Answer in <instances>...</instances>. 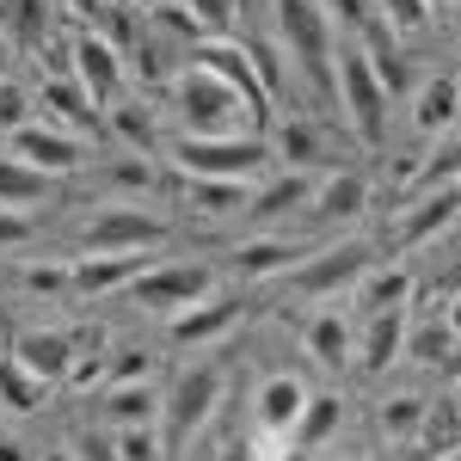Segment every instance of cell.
Returning <instances> with one entry per match:
<instances>
[{
  "mask_svg": "<svg viewBox=\"0 0 461 461\" xmlns=\"http://www.w3.org/2000/svg\"><path fill=\"white\" fill-rule=\"evenodd\" d=\"M173 117L185 123V136H258L265 130L240 105V93L228 80H215L203 62H185L173 74Z\"/></svg>",
  "mask_w": 461,
  "mask_h": 461,
  "instance_id": "6da1fadb",
  "label": "cell"
},
{
  "mask_svg": "<svg viewBox=\"0 0 461 461\" xmlns=\"http://www.w3.org/2000/svg\"><path fill=\"white\" fill-rule=\"evenodd\" d=\"M277 37H284L289 68H302V80L320 99H332V62H339V37L320 0H277Z\"/></svg>",
  "mask_w": 461,
  "mask_h": 461,
  "instance_id": "7a4b0ae2",
  "label": "cell"
},
{
  "mask_svg": "<svg viewBox=\"0 0 461 461\" xmlns=\"http://www.w3.org/2000/svg\"><path fill=\"white\" fill-rule=\"evenodd\" d=\"M332 99H339V111H345V123H351V136L363 148L388 142V86L375 80L369 56L357 43L339 50V62H332Z\"/></svg>",
  "mask_w": 461,
  "mask_h": 461,
  "instance_id": "3957f363",
  "label": "cell"
},
{
  "mask_svg": "<svg viewBox=\"0 0 461 461\" xmlns=\"http://www.w3.org/2000/svg\"><path fill=\"white\" fill-rule=\"evenodd\" d=\"M173 167L185 178H221V185H247L252 173L271 167V148L258 136H178Z\"/></svg>",
  "mask_w": 461,
  "mask_h": 461,
  "instance_id": "277c9868",
  "label": "cell"
},
{
  "mask_svg": "<svg viewBox=\"0 0 461 461\" xmlns=\"http://www.w3.org/2000/svg\"><path fill=\"white\" fill-rule=\"evenodd\" d=\"M215 406H221V369L215 363H197L191 375H178V388L160 400V449L167 456H191V443H197V430L215 419Z\"/></svg>",
  "mask_w": 461,
  "mask_h": 461,
  "instance_id": "5b68a950",
  "label": "cell"
},
{
  "mask_svg": "<svg viewBox=\"0 0 461 461\" xmlns=\"http://www.w3.org/2000/svg\"><path fill=\"white\" fill-rule=\"evenodd\" d=\"M130 289H136V302L148 314H185L203 295H215V271L210 265H148Z\"/></svg>",
  "mask_w": 461,
  "mask_h": 461,
  "instance_id": "8992f818",
  "label": "cell"
},
{
  "mask_svg": "<svg viewBox=\"0 0 461 461\" xmlns=\"http://www.w3.org/2000/svg\"><path fill=\"white\" fill-rule=\"evenodd\" d=\"M191 62H203L215 80H228V86L240 93V105H247L258 123H265V117L277 111V105H271V93L258 86V68H252L247 43H234V37H210V43H197V50H191Z\"/></svg>",
  "mask_w": 461,
  "mask_h": 461,
  "instance_id": "52a82bcc",
  "label": "cell"
},
{
  "mask_svg": "<svg viewBox=\"0 0 461 461\" xmlns=\"http://www.w3.org/2000/svg\"><path fill=\"white\" fill-rule=\"evenodd\" d=\"M369 271V247L363 240H339V247H320L314 258L295 265V295H339Z\"/></svg>",
  "mask_w": 461,
  "mask_h": 461,
  "instance_id": "ba28073f",
  "label": "cell"
},
{
  "mask_svg": "<svg viewBox=\"0 0 461 461\" xmlns=\"http://www.w3.org/2000/svg\"><path fill=\"white\" fill-rule=\"evenodd\" d=\"M167 240V221L148 210H99L86 221V252H148Z\"/></svg>",
  "mask_w": 461,
  "mask_h": 461,
  "instance_id": "9c48e42d",
  "label": "cell"
},
{
  "mask_svg": "<svg viewBox=\"0 0 461 461\" xmlns=\"http://www.w3.org/2000/svg\"><path fill=\"white\" fill-rule=\"evenodd\" d=\"M6 154L25 160L32 173L56 178V173H74V167H80V136H74V130H56V123H19Z\"/></svg>",
  "mask_w": 461,
  "mask_h": 461,
  "instance_id": "30bf717a",
  "label": "cell"
},
{
  "mask_svg": "<svg viewBox=\"0 0 461 461\" xmlns=\"http://www.w3.org/2000/svg\"><path fill=\"white\" fill-rule=\"evenodd\" d=\"M74 80H80V93L93 99V105H111L117 99V86H123V56H117V43L111 37H99V32H80L74 37Z\"/></svg>",
  "mask_w": 461,
  "mask_h": 461,
  "instance_id": "8fae6325",
  "label": "cell"
},
{
  "mask_svg": "<svg viewBox=\"0 0 461 461\" xmlns=\"http://www.w3.org/2000/svg\"><path fill=\"white\" fill-rule=\"evenodd\" d=\"M142 271H148V252H86L68 265V284L80 295H105L117 284H136Z\"/></svg>",
  "mask_w": 461,
  "mask_h": 461,
  "instance_id": "7c38bea8",
  "label": "cell"
},
{
  "mask_svg": "<svg viewBox=\"0 0 461 461\" xmlns=\"http://www.w3.org/2000/svg\"><path fill=\"white\" fill-rule=\"evenodd\" d=\"M13 357H19L37 382L50 388L56 375H68V369H74V339H68V332H50V326H32V332L13 339Z\"/></svg>",
  "mask_w": 461,
  "mask_h": 461,
  "instance_id": "4fadbf2b",
  "label": "cell"
},
{
  "mask_svg": "<svg viewBox=\"0 0 461 461\" xmlns=\"http://www.w3.org/2000/svg\"><path fill=\"white\" fill-rule=\"evenodd\" d=\"M302 406H308V388L295 382V375H271L258 400H252V412H258V430L265 437H289L295 443V419H302Z\"/></svg>",
  "mask_w": 461,
  "mask_h": 461,
  "instance_id": "5bb4252c",
  "label": "cell"
},
{
  "mask_svg": "<svg viewBox=\"0 0 461 461\" xmlns=\"http://www.w3.org/2000/svg\"><path fill=\"white\" fill-rule=\"evenodd\" d=\"M456 210H461V185H437L430 197H419V203L406 210V221L393 228V240H400V247H425L430 234L449 228V215H456Z\"/></svg>",
  "mask_w": 461,
  "mask_h": 461,
  "instance_id": "9a60e30c",
  "label": "cell"
},
{
  "mask_svg": "<svg viewBox=\"0 0 461 461\" xmlns=\"http://www.w3.org/2000/svg\"><path fill=\"white\" fill-rule=\"evenodd\" d=\"M234 320H240V295H203L197 308L173 314V339L178 345H203V339H215V332H228Z\"/></svg>",
  "mask_w": 461,
  "mask_h": 461,
  "instance_id": "2e32d148",
  "label": "cell"
},
{
  "mask_svg": "<svg viewBox=\"0 0 461 461\" xmlns=\"http://www.w3.org/2000/svg\"><path fill=\"white\" fill-rule=\"evenodd\" d=\"M363 197H369V185H363L357 173H332V178H320V185H314L308 215H314V221H345V215L363 210Z\"/></svg>",
  "mask_w": 461,
  "mask_h": 461,
  "instance_id": "e0dca14e",
  "label": "cell"
},
{
  "mask_svg": "<svg viewBox=\"0 0 461 461\" xmlns=\"http://www.w3.org/2000/svg\"><path fill=\"white\" fill-rule=\"evenodd\" d=\"M363 326H369V332H363V363H357V369H363V375H382L393 357L406 351V314H369Z\"/></svg>",
  "mask_w": 461,
  "mask_h": 461,
  "instance_id": "ac0fdd59",
  "label": "cell"
},
{
  "mask_svg": "<svg viewBox=\"0 0 461 461\" xmlns=\"http://www.w3.org/2000/svg\"><path fill=\"white\" fill-rule=\"evenodd\" d=\"M456 74H437L419 86V105H412V123H419V136H443L449 123H456Z\"/></svg>",
  "mask_w": 461,
  "mask_h": 461,
  "instance_id": "d6986e66",
  "label": "cell"
},
{
  "mask_svg": "<svg viewBox=\"0 0 461 461\" xmlns=\"http://www.w3.org/2000/svg\"><path fill=\"white\" fill-rule=\"evenodd\" d=\"M406 302H412V277L406 271H375V277H363V289H357V314H406Z\"/></svg>",
  "mask_w": 461,
  "mask_h": 461,
  "instance_id": "ffe728a7",
  "label": "cell"
},
{
  "mask_svg": "<svg viewBox=\"0 0 461 461\" xmlns=\"http://www.w3.org/2000/svg\"><path fill=\"white\" fill-rule=\"evenodd\" d=\"M50 197V178L32 173L25 160H13V154H0V210H37Z\"/></svg>",
  "mask_w": 461,
  "mask_h": 461,
  "instance_id": "44dd1931",
  "label": "cell"
},
{
  "mask_svg": "<svg viewBox=\"0 0 461 461\" xmlns=\"http://www.w3.org/2000/svg\"><path fill=\"white\" fill-rule=\"evenodd\" d=\"M308 197H314V178L308 173H284L277 185H265L247 210L258 215V221H277V215H289V210H308Z\"/></svg>",
  "mask_w": 461,
  "mask_h": 461,
  "instance_id": "7402d4cb",
  "label": "cell"
},
{
  "mask_svg": "<svg viewBox=\"0 0 461 461\" xmlns=\"http://www.w3.org/2000/svg\"><path fill=\"white\" fill-rule=\"evenodd\" d=\"M308 351L326 369H345L351 363V320L345 314H314L308 320Z\"/></svg>",
  "mask_w": 461,
  "mask_h": 461,
  "instance_id": "603a6c76",
  "label": "cell"
},
{
  "mask_svg": "<svg viewBox=\"0 0 461 461\" xmlns=\"http://www.w3.org/2000/svg\"><path fill=\"white\" fill-rule=\"evenodd\" d=\"M111 419L117 430H142V425H160V393L148 388V382H123V388H111Z\"/></svg>",
  "mask_w": 461,
  "mask_h": 461,
  "instance_id": "cb8c5ba5",
  "label": "cell"
},
{
  "mask_svg": "<svg viewBox=\"0 0 461 461\" xmlns=\"http://www.w3.org/2000/svg\"><path fill=\"white\" fill-rule=\"evenodd\" d=\"M37 400H43V382L6 351L0 357V412H37Z\"/></svg>",
  "mask_w": 461,
  "mask_h": 461,
  "instance_id": "d4e9b609",
  "label": "cell"
},
{
  "mask_svg": "<svg viewBox=\"0 0 461 461\" xmlns=\"http://www.w3.org/2000/svg\"><path fill=\"white\" fill-rule=\"evenodd\" d=\"M234 265H240V277H271V271H295L302 265V247H289V240H247V247L234 252Z\"/></svg>",
  "mask_w": 461,
  "mask_h": 461,
  "instance_id": "484cf974",
  "label": "cell"
},
{
  "mask_svg": "<svg viewBox=\"0 0 461 461\" xmlns=\"http://www.w3.org/2000/svg\"><path fill=\"white\" fill-rule=\"evenodd\" d=\"M339 419H345V406H339L332 393H308V406H302V419H295V449L326 443V437L339 430Z\"/></svg>",
  "mask_w": 461,
  "mask_h": 461,
  "instance_id": "4316f807",
  "label": "cell"
},
{
  "mask_svg": "<svg viewBox=\"0 0 461 461\" xmlns=\"http://www.w3.org/2000/svg\"><path fill=\"white\" fill-rule=\"evenodd\" d=\"M43 111H50V123L62 130V123H86V111H99V105L80 93V80H74V74H56V80L43 86Z\"/></svg>",
  "mask_w": 461,
  "mask_h": 461,
  "instance_id": "83f0119b",
  "label": "cell"
},
{
  "mask_svg": "<svg viewBox=\"0 0 461 461\" xmlns=\"http://www.w3.org/2000/svg\"><path fill=\"white\" fill-rule=\"evenodd\" d=\"M185 203L203 215H228V210H247V185H221V178H185Z\"/></svg>",
  "mask_w": 461,
  "mask_h": 461,
  "instance_id": "f1b7e54d",
  "label": "cell"
},
{
  "mask_svg": "<svg viewBox=\"0 0 461 461\" xmlns=\"http://www.w3.org/2000/svg\"><path fill=\"white\" fill-rule=\"evenodd\" d=\"M419 430H425V400H419V393H393V400H382V437L412 443Z\"/></svg>",
  "mask_w": 461,
  "mask_h": 461,
  "instance_id": "f546056e",
  "label": "cell"
},
{
  "mask_svg": "<svg viewBox=\"0 0 461 461\" xmlns=\"http://www.w3.org/2000/svg\"><path fill=\"white\" fill-rule=\"evenodd\" d=\"M277 154H284L295 173H308V167H314V154H320L314 123H308V117H289V123H284V136H277Z\"/></svg>",
  "mask_w": 461,
  "mask_h": 461,
  "instance_id": "4dcf8cb0",
  "label": "cell"
},
{
  "mask_svg": "<svg viewBox=\"0 0 461 461\" xmlns=\"http://www.w3.org/2000/svg\"><path fill=\"white\" fill-rule=\"evenodd\" d=\"M406 351L419 357V363H449V357H456V332H449L443 320H430V326H419V332L406 339Z\"/></svg>",
  "mask_w": 461,
  "mask_h": 461,
  "instance_id": "1f68e13d",
  "label": "cell"
},
{
  "mask_svg": "<svg viewBox=\"0 0 461 461\" xmlns=\"http://www.w3.org/2000/svg\"><path fill=\"white\" fill-rule=\"evenodd\" d=\"M178 6L197 19L203 43H210V37H221V32H228V19H234V0H178Z\"/></svg>",
  "mask_w": 461,
  "mask_h": 461,
  "instance_id": "d6a6232c",
  "label": "cell"
},
{
  "mask_svg": "<svg viewBox=\"0 0 461 461\" xmlns=\"http://www.w3.org/2000/svg\"><path fill=\"white\" fill-rule=\"evenodd\" d=\"M111 123H117V136H123V142H136L142 154H154V117H148L142 105H117Z\"/></svg>",
  "mask_w": 461,
  "mask_h": 461,
  "instance_id": "836d02e7",
  "label": "cell"
},
{
  "mask_svg": "<svg viewBox=\"0 0 461 461\" xmlns=\"http://www.w3.org/2000/svg\"><path fill=\"white\" fill-rule=\"evenodd\" d=\"M117 456H123V461H160L167 449H160L154 425H142V430H117Z\"/></svg>",
  "mask_w": 461,
  "mask_h": 461,
  "instance_id": "e575fe53",
  "label": "cell"
},
{
  "mask_svg": "<svg viewBox=\"0 0 461 461\" xmlns=\"http://www.w3.org/2000/svg\"><path fill=\"white\" fill-rule=\"evenodd\" d=\"M320 6H326V19H332V25H345V32H369V25H375L369 0H320Z\"/></svg>",
  "mask_w": 461,
  "mask_h": 461,
  "instance_id": "d590c367",
  "label": "cell"
},
{
  "mask_svg": "<svg viewBox=\"0 0 461 461\" xmlns=\"http://www.w3.org/2000/svg\"><path fill=\"white\" fill-rule=\"evenodd\" d=\"M111 178H117L123 191H154V178H160V173H154L148 154H130V160H117V173H111Z\"/></svg>",
  "mask_w": 461,
  "mask_h": 461,
  "instance_id": "8d00e7d4",
  "label": "cell"
},
{
  "mask_svg": "<svg viewBox=\"0 0 461 461\" xmlns=\"http://www.w3.org/2000/svg\"><path fill=\"white\" fill-rule=\"evenodd\" d=\"M74 461H123V456H117V437H105V430H80Z\"/></svg>",
  "mask_w": 461,
  "mask_h": 461,
  "instance_id": "74e56055",
  "label": "cell"
},
{
  "mask_svg": "<svg viewBox=\"0 0 461 461\" xmlns=\"http://www.w3.org/2000/svg\"><path fill=\"white\" fill-rule=\"evenodd\" d=\"M430 178H437V185H443V178L456 185V178H461V130H456L443 148H437V154H430Z\"/></svg>",
  "mask_w": 461,
  "mask_h": 461,
  "instance_id": "f35d334b",
  "label": "cell"
},
{
  "mask_svg": "<svg viewBox=\"0 0 461 461\" xmlns=\"http://www.w3.org/2000/svg\"><path fill=\"white\" fill-rule=\"evenodd\" d=\"M6 19H13V32H19V37H43V0H13Z\"/></svg>",
  "mask_w": 461,
  "mask_h": 461,
  "instance_id": "ab89813d",
  "label": "cell"
},
{
  "mask_svg": "<svg viewBox=\"0 0 461 461\" xmlns=\"http://www.w3.org/2000/svg\"><path fill=\"white\" fill-rule=\"evenodd\" d=\"M25 289H37V295L74 289V284H68V265H32V271H25Z\"/></svg>",
  "mask_w": 461,
  "mask_h": 461,
  "instance_id": "60d3db41",
  "label": "cell"
},
{
  "mask_svg": "<svg viewBox=\"0 0 461 461\" xmlns=\"http://www.w3.org/2000/svg\"><path fill=\"white\" fill-rule=\"evenodd\" d=\"M382 13H388L400 32H412V25H425V13H430V0H382Z\"/></svg>",
  "mask_w": 461,
  "mask_h": 461,
  "instance_id": "b9f144b4",
  "label": "cell"
},
{
  "mask_svg": "<svg viewBox=\"0 0 461 461\" xmlns=\"http://www.w3.org/2000/svg\"><path fill=\"white\" fill-rule=\"evenodd\" d=\"M25 123V93L13 80H0V130H19Z\"/></svg>",
  "mask_w": 461,
  "mask_h": 461,
  "instance_id": "7bdbcfd3",
  "label": "cell"
},
{
  "mask_svg": "<svg viewBox=\"0 0 461 461\" xmlns=\"http://www.w3.org/2000/svg\"><path fill=\"white\" fill-rule=\"evenodd\" d=\"M111 382H117V388H123V382H148V351H123L117 369H111Z\"/></svg>",
  "mask_w": 461,
  "mask_h": 461,
  "instance_id": "ee69618b",
  "label": "cell"
},
{
  "mask_svg": "<svg viewBox=\"0 0 461 461\" xmlns=\"http://www.w3.org/2000/svg\"><path fill=\"white\" fill-rule=\"evenodd\" d=\"M19 240H32V215L0 210V247H19Z\"/></svg>",
  "mask_w": 461,
  "mask_h": 461,
  "instance_id": "f6af8a7d",
  "label": "cell"
},
{
  "mask_svg": "<svg viewBox=\"0 0 461 461\" xmlns=\"http://www.w3.org/2000/svg\"><path fill=\"white\" fill-rule=\"evenodd\" d=\"M215 461H258V449H252L247 437H234V443H228V449H221Z\"/></svg>",
  "mask_w": 461,
  "mask_h": 461,
  "instance_id": "bcb514c9",
  "label": "cell"
},
{
  "mask_svg": "<svg viewBox=\"0 0 461 461\" xmlns=\"http://www.w3.org/2000/svg\"><path fill=\"white\" fill-rule=\"evenodd\" d=\"M74 13H80V19H99V13H105V0H68Z\"/></svg>",
  "mask_w": 461,
  "mask_h": 461,
  "instance_id": "7dc6e473",
  "label": "cell"
},
{
  "mask_svg": "<svg viewBox=\"0 0 461 461\" xmlns=\"http://www.w3.org/2000/svg\"><path fill=\"white\" fill-rule=\"evenodd\" d=\"M443 326L456 332V345H461V295H456V302H449V314H443Z\"/></svg>",
  "mask_w": 461,
  "mask_h": 461,
  "instance_id": "c3c4849f",
  "label": "cell"
},
{
  "mask_svg": "<svg viewBox=\"0 0 461 461\" xmlns=\"http://www.w3.org/2000/svg\"><path fill=\"white\" fill-rule=\"evenodd\" d=\"M0 461H32V456H25V449H19L13 437H0Z\"/></svg>",
  "mask_w": 461,
  "mask_h": 461,
  "instance_id": "681fc988",
  "label": "cell"
},
{
  "mask_svg": "<svg viewBox=\"0 0 461 461\" xmlns=\"http://www.w3.org/2000/svg\"><path fill=\"white\" fill-rule=\"evenodd\" d=\"M6 62H13V37L0 32V80H6Z\"/></svg>",
  "mask_w": 461,
  "mask_h": 461,
  "instance_id": "f907efd6",
  "label": "cell"
},
{
  "mask_svg": "<svg viewBox=\"0 0 461 461\" xmlns=\"http://www.w3.org/2000/svg\"><path fill=\"white\" fill-rule=\"evenodd\" d=\"M43 461H74V449H50V456H43Z\"/></svg>",
  "mask_w": 461,
  "mask_h": 461,
  "instance_id": "816d5d0a",
  "label": "cell"
},
{
  "mask_svg": "<svg viewBox=\"0 0 461 461\" xmlns=\"http://www.w3.org/2000/svg\"><path fill=\"white\" fill-rule=\"evenodd\" d=\"M456 111H461V74H456Z\"/></svg>",
  "mask_w": 461,
  "mask_h": 461,
  "instance_id": "f5cc1de1",
  "label": "cell"
},
{
  "mask_svg": "<svg viewBox=\"0 0 461 461\" xmlns=\"http://www.w3.org/2000/svg\"><path fill=\"white\" fill-rule=\"evenodd\" d=\"M191 461H215V456H191Z\"/></svg>",
  "mask_w": 461,
  "mask_h": 461,
  "instance_id": "db71d44e",
  "label": "cell"
},
{
  "mask_svg": "<svg viewBox=\"0 0 461 461\" xmlns=\"http://www.w3.org/2000/svg\"><path fill=\"white\" fill-rule=\"evenodd\" d=\"M449 461H461V449H456V456H449Z\"/></svg>",
  "mask_w": 461,
  "mask_h": 461,
  "instance_id": "11a10c76",
  "label": "cell"
}]
</instances>
